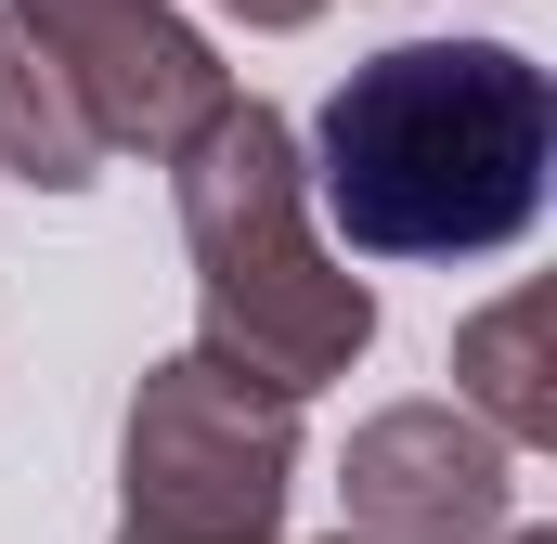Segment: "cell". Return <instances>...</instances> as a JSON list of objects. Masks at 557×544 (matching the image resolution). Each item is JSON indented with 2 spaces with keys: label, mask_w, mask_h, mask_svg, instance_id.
Here are the masks:
<instances>
[{
  "label": "cell",
  "mask_w": 557,
  "mask_h": 544,
  "mask_svg": "<svg viewBox=\"0 0 557 544\" xmlns=\"http://www.w3.org/2000/svg\"><path fill=\"white\" fill-rule=\"evenodd\" d=\"M557 91L519 39H403L337 78L311 131V208L350 260H493L545 221Z\"/></svg>",
  "instance_id": "cell-1"
},
{
  "label": "cell",
  "mask_w": 557,
  "mask_h": 544,
  "mask_svg": "<svg viewBox=\"0 0 557 544\" xmlns=\"http://www.w3.org/2000/svg\"><path fill=\"white\" fill-rule=\"evenodd\" d=\"M169 169H182V247L208 272V350L234 376L285 390V403H311L324 376H350L363 337H376V298L311 234V182H298L285 118L234 91L195 143H169Z\"/></svg>",
  "instance_id": "cell-2"
},
{
  "label": "cell",
  "mask_w": 557,
  "mask_h": 544,
  "mask_svg": "<svg viewBox=\"0 0 557 544\" xmlns=\"http://www.w3.org/2000/svg\"><path fill=\"white\" fill-rule=\"evenodd\" d=\"M298 480V403L234 376L221 350L156 363L131 403V532L156 544H273Z\"/></svg>",
  "instance_id": "cell-3"
},
{
  "label": "cell",
  "mask_w": 557,
  "mask_h": 544,
  "mask_svg": "<svg viewBox=\"0 0 557 544\" xmlns=\"http://www.w3.org/2000/svg\"><path fill=\"white\" fill-rule=\"evenodd\" d=\"M350 532L363 544H493L519 506V454L467 403H389L350 428Z\"/></svg>",
  "instance_id": "cell-4"
},
{
  "label": "cell",
  "mask_w": 557,
  "mask_h": 544,
  "mask_svg": "<svg viewBox=\"0 0 557 544\" xmlns=\"http://www.w3.org/2000/svg\"><path fill=\"white\" fill-rule=\"evenodd\" d=\"M26 13H39V39L78 65V91H91V118H104L117 156H169V143H195L234 104L221 52H208L169 0H26Z\"/></svg>",
  "instance_id": "cell-5"
},
{
  "label": "cell",
  "mask_w": 557,
  "mask_h": 544,
  "mask_svg": "<svg viewBox=\"0 0 557 544\" xmlns=\"http://www.w3.org/2000/svg\"><path fill=\"white\" fill-rule=\"evenodd\" d=\"M104 156H117V143H104V118H91L78 65H65V52L39 39V13L13 0V13H0V169H26L39 195H78Z\"/></svg>",
  "instance_id": "cell-6"
},
{
  "label": "cell",
  "mask_w": 557,
  "mask_h": 544,
  "mask_svg": "<svg viewBox=\"0 0 557 544\" xmlns=\"http://www.w3.org/2000/svg\"><path fill=\"white\" fill-rule=\"evenodd\" d=\"M545 324H557V298H545V285H519V298H493V311L454 337V403L480 415L506 454L557 441V363H545Z\"/></svg>",
  "instance_id": "cell-7"
},
{
  "label": "cell",
  "mask_w": 557,
  "mask_h": 544,
  "mask_svg": "<svg viewBox=\"0 0 557 544\" xmlns=\"http://www.w3.org/2000/svg\"><path fill=\"white\" fill-rule=\"evenodd\" d=\"M221 13H247V26H311L324 0H221Z\"/></svg>",
  "instance_id": "cell-8"
},
{
  "label": "cell",
  "mask_w": 557,
  "mask_h": 544,
  "mask_svg": "<svg viewBox=\"0 0 557 544\" xmlns=\"http://www.w3.org/2000/svg\"><path fill=\"white\" fill-rule=\"evenodd\" d=\"M493 544H557V532H493Z\"/></svg>",
  "instance_id": "cell-9"
},
{
  "label": "cell",
  "mask_w": 557,
  "mask_h": 544,
  "mask_svg": "<svg viewBox=\"0 0 557 544\" xmlns=\"http://www.w3.org/2000/svg\"><path fill=\"white\" fill-rule=\"evenodd\" d=\"M117 544H156V532H117Z\"/></svg>",
  "instance_id": "cell-10"
},
{
  "label": "cell",
  "mask_w": 557,
  "mask_h": 544,
  "mask_svg": "<svg viewBox=\"0 0 557 544\" xmlns=\"http://www.w3.org/2000/svg\"><path fill=\"white\" fill-rule=\"evenodd\" d=\"M337 544H363V532H337Z\"/></svg>",
  "instance_id": "cell-11"
}]
</instances>
